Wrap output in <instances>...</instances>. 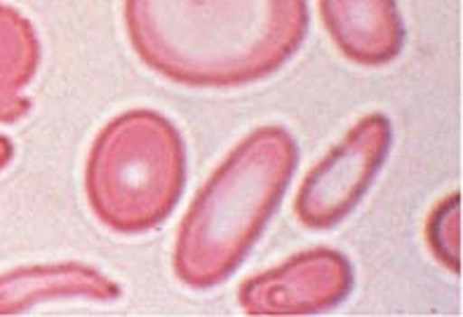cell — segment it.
Instances as JSON below:
<instances>
[{
    "instance_id": "obj_5",
    "label": "cell",
    "mask_w": 463,
    "mask_h": 317,
    "mask_svg": "<svg viewBox=\"0 0 463 317\" xmlns=\"http://www.w3.org/2000/svg\"><path fill=\"white\" fill-rule=\"evenodd\" d=\"M351 289V261L336 249L316 247L247 277L238 289V301L247 315H317L339 305Z\"/></svg>"
},
{
    "instance_id": "obj_2",
    "label": "cell",
    "mask_w": 463,
    "mask_h": 317,
    "mask_svg": "<svg viewBox=\"0 0 463 317\" xmlns=\"http://www.w3.org/2000/svg\"><path fill=\"white\" fill-rule=\"evenodd\" d=\"M297 160V141L280 125L254 129L226 155L176 233L172 264L186 287L212 289L233 275L276 214Z\"/></svg>"
},
{
    "instance_id": "obj_1",
    "label": "cell",
    "mask_w": 463,
    "mask_h": 317,
    "mask_svg": "<svg viewBox=\"0 0 463 317\" xmlns=\"http://www.w3.org/2000/svg\"><path fill=\"white\" fill-rule=\"evenodd\" d=\"M129 45L153 73L195 89L273 76L308 33V0H123Z\"/></svg>"
},
{
    "instance_id": "obj_8",
    "label": "cell",
    "mask_w": 463,
    "mask_h": 317,
    "mask_svg": "<svg viewBox=\"0 0 463 317\" xmlns=\"http://www.w3.org/2000/svg\"><path fill=\"white\" fill-rule=\"evenodd\" d=\"M41 64V42L33 23L0 3V99L26 88Z\"/></svg>"
},
{
    "instance_id": "obj_4",
    "label": "cell",
    "mask_w": 463,
    "mask_h": 317,
    "mask_svg": "<svg viewBox=\"0 0 463 317\" xmlns=\"http://www.w3.org/2000/svg\"><path fill=\"white\" fill-rule=\"evenodd\" d=\"M391 141V120L383 113H370L311 167L294 200V214L306 228H335L358 207L382 170Z\"/></svg>"
},
{
    "instance_id": "obj_3",
    "label": "cell",
    "mask_w": 463,
    "mask_h": 317,
    "mask_svg": "<svg viewBox=\"0 0 463 317\" xmlns=\"http://www.w3.org/2000/svg\"><path fill=\"white\" fill-rule=\"evenodd\" d=\"M186 183V148L170 117L132 108L106 123L90 148V210L120 235L153 230L175 211Z\"/></svg>"
},
{
    "instance_id": "obj_10",
    "label": "cell",
    "mask_w": 463,
    "mask_h": 317,
    "mask_svg": "<svg viewBox=\"0 0 463 317\" xmlns=\"http://www.w3.org/2000/svg\"><path fill=\"white\" fill-rule=\"evenodd\" d=\"M31 111V101L24 97H7L0 99V123H14L19 117H24Z\"/></svg>"
},
{
    "instance_id": "obj_11",
    "label": "cell",
    "mask_w": 463,
    "mask_h": 317,
    "mask_svg": "<svg viewBox=\"0 0 463 317\" xmlns=\"http://www.w3.org/2000/svg\"><path fill=\"white\" fill-rule=\"evenodd\" d=\"M12 155H14V146H12V141L7 139V136H0V170H3V167L10 163Z\"/></svg>"
},
{
    "instance_id": "obj_7",
    "label": "cell",
    "mask_w": 463,
    "mask_h": 317,
    "mask_svg": "<svg viewBox=\"0 0 463 317\" xmlns=\"http://www.w3.org/2000/svg\"><path fill=\"white\" fill-rule=\"evenodd\" d=\"M120 296V284L99 268L78 261L26 266L0 275V315H19L50 301H97Z\"/></svg>"
},
{
    "instance_id": "obj_9",
    "label": "cell",
    "mask_w": 463,
    "mask_h": 317,
    "mask_svg": "<svg viewBox=\"0 0 463 317\" xmlns=\"http://www.w3.org/2000/svg\"><path fill=\"white\" fill-rule=\"evenodd\" d=\"M426 242L447 270H461V195L442 198L426 223Z\"/></svg>"
},
{
    "instance_id": "obj_6",
    "label": "cell",
    "mask_w": 463,
    "mask_h": 317,
    "mask_svg": "<svg viewBox=\"0 0 463 317\" xmlns=\"http://www.w3.org/2000/svg\"><path fill=\"white\" fill-rule=\"evenodd\" d=\"M329 38L358 66L391 64L405 45V22L395 0H317Z\"/></svg>"
}]
</instances>
